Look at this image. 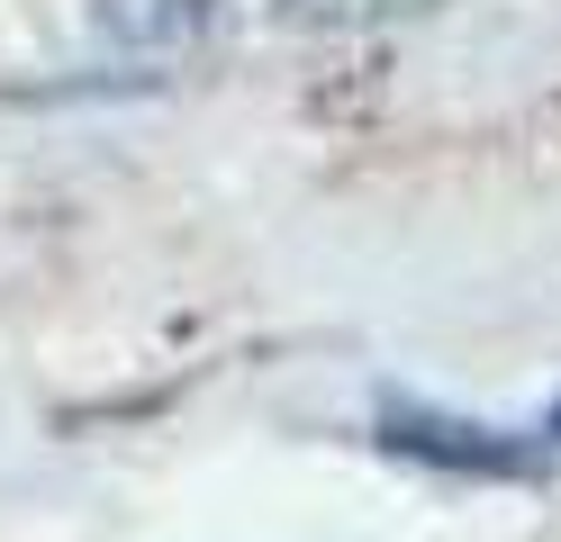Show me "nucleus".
Listing matches in <instances>:
<instances>
[{
    "label": "nucleus",
    "mask_w": 561,
    "mask_h": 542,
    "mask_svg": "<svg viewBox=\"0 0 561 542\" xmlns=\"http://www.w3.org/2000/svg\"><path fill=\"white\" fill-rule=\"evenodd\" d=\"M408 10H426V0H280V19H308V27H371Z\"/></svg>",
    "instance_id": "obj_3"
},
{
    "label": "nucleus",
    "mask_w": 561,
    "mask_h": 542,
    "mask_svg": "<svg viewBox=\"0 0 561 542\" xmlns=\"http://www.w3.org/2000/svg\"><path fill=\"white\" fill-rule=\"evenodd\" d=\"M380 443L408 461H435V470H480V480H535L543 470V443H516V434L471 425V416H426V407H399L380 425Z\"/></svg>",
    "instance_id": "obj_1"
},
{
    "label": "nucleus",
    "mask_w": 561,
    "mask_h": 542,
    "mask_svg": "<svg viewBox=\"0 0 561 542\" xmlns=\"http://www.w3.org/2000/svg\"><path fill=\"white\" fill-rule=\"evenodd\" d=\"M91 27L100 46L118 64H182L208 46V27H218V0H91Z\"/></svg>",
    "instance_id": "obj_2"
},
{
    "label": "nucleus",
    "mask_w": 561,
    "mask_h": 542,
    "mask_svg": "<svg viewBox=\"0 0 561 542\" xmlns=\"http://www.w3.org/2000/svg\"><path fill=\"white\" fill-rule=\"evenodd\" d=\"M543 443H561V407H552V425H543Z\"/></svg>",
    "instance_id": "obj_4"
}]
</instances>
